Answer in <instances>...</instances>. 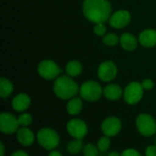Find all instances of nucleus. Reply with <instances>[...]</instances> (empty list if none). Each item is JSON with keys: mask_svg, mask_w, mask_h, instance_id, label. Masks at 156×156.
Instances as JSON below:
<instances>
[{"mask_svg": "<svg viewBox=\"0 0 156 156\" xmlns=\"http://www.w3.org/2000/svg\"><path fill=\"white\" fill-rule=\"evenodd\" d=\"M38 144L46 150H53L58 145V134L51 128H43L37 134Z\"/></svg>", "mask_w": 156, "mask_h": 156, "instance_id": "obj_3", "label": "nucleus"}, {"mask_svg": "<svg viewBox=\"0 0 156 156\" xmlns=\"http://www.w3.org/2000/svg\"><path fill=\"white\" fill-rule=\"evenodd\" d=\"M93 32L97 36H104L106 33V27L104 23H96L93 27Z\"/></svg>", "mask_w": 156, "mask_h": 156, "instance_id": "obj_26", "label": "nucleus"}, {"mask_svg": "<svg viewBox=\"0 0 156 156\" xmlns=\"http://www.w3.org/2000/svg\"><path fill=\"white\" fill-rule=\"evenodd\" d=\"M18 120L11 113L3 112L0 115V131L5 134H12L17 131Z\"/></svg>", "mask_w": 156, "mask_h": 156, "instance_id": "obj_8", "label": "nucleus"}, {"mask_svg": "<svg viewBox=\"0 0 156 156\" xmlns=\"http://www.w3.org/2000/svg\"><path fill=\"white\" fill-rule=\"evenodd\" d=\"M81 150H83V143L79 139H75L74 141L69 142L67 145V151L70 154H77Z\"/></svg>", "mask_w": 156, "mask_h": 156, "instance_id": "obj_21", "label": "nucleus"}, {"mask_svg": "<svg viewBox=\"0 0 156 156\" xmlns=\"http://www.w3.org/2000/svg\"><path fill=\"white\" fill-rule=\"evenodd\" d=\"M154 86V82L151 79H144L142 83V86L144 90H151Z\"/></svg>", "mask_w": 156, "mask_h": 156, "instance_id": "obj_28", "label": "nucleus"}, {"mask_svg": "<svg viewBox=\"0 0 156 156\" xmlns=\"http://www.w3.org/2000/svg\"><path fill=\"white\" fill-rule=\"evenodd\" d=\"M16 138L20 144L24 146H30L34 143L35 135L33 131L27 127H21L16 131Z\"/></svg>", "mask_w": 156, "mask_h": 156, "instance_id": "obj_15", "label": "nucleus"}, {"mask_svg": "<svg viewBox=\"0 0 156 156\" xmlns=\"http://www.w3.org/2000/svg\"><path fill=\"white\" fill-rule=\"evenodd\" d=\"M146 156H156V145H150L145 150Z\"/></svg>", "mask_w": 156, "mask_h": 156, "instance_id": "obj_29", "label": "nucleus"}, {"mask_svg": "<svg viewBox=\"0 0 156 156\" xmlns=\"http://www.w3.org/2000/svg\"><path fill=\"white\" fill-rule=\"evenodd\" d=\"M120 41V39L118 38L117 35L113 34V33H110L107 35H104L102 38V42L106 45V46H110V47H113L115 45H117V43Z\"/></svg>", "mask_w": 156, "mask_h": 156, "instance_id": "obj_22", "label": "nucleus"}, {"mask_svg": "<svg viewBox=\"0 0 156 156\" xmlns=\"http://www.w3.org/2000/svg\"><path fill=\"white\" fill-rule=\"evenodd\" d=\"M130 21H131V14L129 11L124 9L116 11L111 16L109 19V23L111 27L114 29L125 28L130 23Z\"/></svg>", "mask_w": 156, "mask_h": 156, "instance_id": "obj_11", "label": "nucleus"}, {"mask_svg": "<svg viewBox=\"0 0 156 156\" xmlns=\"http://www.w3.org/2000/svg\"><path fill=\"white\" fill-rule=\"evenodd\" d=\"M53 90L55 95L60 99H70L80 93V87L78 84L69 75L58 76L53 85Z\"/></svg>", "mask_w": 156, "mask_h": 156, "instance_id": "obj_2", "label": "nucleus"}, {"mask_svg": "<svg viewBox=\"0 0 156 156\" xmlns=\"http://www.w3.org/2000/svg\"><path fill=\"white\" fill-rule=\"evenodd\" d=\"M67 131L73 138L82 140L88 133V127L82 120L73 119L67 123Z\"/></svg>", "mask_w": 156, "mask_h": 156, "instance_id": "obj_9", "label": "nucleus"}, {"mask_svg": "<svg viewBox=\"0 0 156 156\" xmlns=\"http://www.w3.org/2000/svg\"><path fill=\"white\" fill-rule=\"evenodd\" d=\"M13 92V85L12 83L6 79L2 77L0 79V96L2 98H6Z\"/></svg>", "mask_w": 156, "mask_h": 156, "instance_id": "obj_20", "label": "nucleus"}, {"mask_svg": "<svg viewBox=\"0 0 156 156\" xmlns=\"http://www.w3.org/2000/svg\"><path fill=\"white\" fill-rule=\"evenodd\" d=\"M122 129V122L116 117H109L105 119L101 124V131L105 136L113 137L117 135Z\"/></svg>", "mask_w": 156, "mask_h": 156, "instance_id": "obj_12", "label": "nucleus"}, {"mask_svg": "<svg viewBox=\"0 0 156 156\" xmlns=\"http://www.w3.org/2000/svg\"><path fill=\"white\" fill-rule=\"evenodd\" d=\"M98 148L100 150V152H106L111 145V140L110 137L105 136V137H101L99 141H98Z\"/></svg>", "mask_w": 156, "mask_h": 156, "instance_id": "obj_25", "label": "nucleus"}, {"mask_svg": "<svg viewBox=\"0 0 156 156\" xmlns=\"http://www.w3.org/2000/svg\"><path fill=\"white\" fill-rule=\"evenodd\" d=\"M31 104V99L28 95L21 93L16 95L12 100V108L16 112H22L27 110Z\"/></svg>", "mask_w": 156, "mask_h": 156, "instance_id": "obj_13", "label": "nucleus"}, {"mask_svg": "<svg viewBox=\"0 0 156 156\" xmlns=\"http://www.w3.org/2000/svg\"><path fill=\"white\" fill-rule=\"evenodd\" d=\"M120 43L127 51H133L137 48L138 40L131 33H123L120 38Z\"/></svg>", "mask_w": 156, "mask_h": 156, "instance_id": "obj_17", "label": "nucleus"}, {"mask_svg": "<svg viewBox=\"0 0 156 156\" xmlns=\"http://www.w3.org/2000/svg\"><path fill=\"white\" fill-rule=\"evenodd\" d=\"M83 154L84 156H98L99 155V148H97L92 143H88L83 147Z\"/></svg>", "mask_w": 156, "mask_h": 156, "instance_id": "obj_23", "label": "nucleus"}, {"mask_svg": "<svg viewBox=\"0 0 156 156\" xmlns=\"http://www.w3.org/2000/svg\"><path fill=\"white\" fill-rule=\"evenodd\" d=\"M18 123H19V126L21 127H27L29 126L31 123H32V116L29 114V113H23L21 114L18 118Z\"/></svg>", "mask_w": 156, "mask_h": 156, "instance_id": "obj_24", "label": "nucleus"}, {"mask_svg": "<svg viewBox=\"0 0 156 156\" xmlns=\"http://www.w3.org/2000/svg\"><path fill=\"white\" fill-rule=\"evenodd\" d=\"M48 156H62V154L58 151H52V152L49 153Z\"/></svg>", "mask_w": 156, "mask_h": 156, "instance_id": "obj_31", "label": "nucleus"}, {"mask_svg": "<svg viewBox=\"0 0 156 156\" xmlns=\"http://www.w3.org/2000/svg\"><path fill=\"white\" fill-rule=\"evenodd\" d=\"M118 70L114 63L111 61L103 62L98 68V76L103 82H110L117 75Z\"/></svg>", "mask_w": 156, "mask_h": 156, "instance_id": "obj_10", "label": "nucleus"}, {"mask_svg": "<svg viewBox=\"0 0 156 156\" xmlns=\"http://www.w3.org/2000/svg\"><path fill=\"white\" fill-rule=\"evenodd\" d=\"M103 90L98 82L90 80L84 82L80 88V97L86 101L93 102L101 98Z\"/></svg>", "mask_w": 156, "mask_h": 156, "instance_id": "obj_4", "label": "nucleus"}, {"mask_svg": "<svg viewBox=\"0 0 156 156\" xmlns=\"http://www.w3.org/2000/svg\"><path fill=\"white\" fill-rule=\"evenodd\" d=\"M109 156H121L117 152H112V153H111Z\"/></svg>", "mask_w": 156, "mask_h": 156, "instance_id": "obj_33", "label": "nucleus"}, {"mask_svg": "<svg viewBox=\"0 0 156 156\" xmlns=\"http://www.w3.org/2000/svg\"><path fill=\"white\" fill-rule=\"evenodd\" d=\"M11 156H29V155H28L25 151L18 150V151H16L15 153H13Z\"/></svg>", "mask_w": 156, "mask_h": 156, "instance_id": "obj_30", "label": "nucleus"}, {"mask_svg": "<svg viewBox=\"0 0 156 156\" xmlns=\"http://www.w3.org/2000/svg\"><path fill=\"white\" fill-rule=\"evenodd\" d=\"M82 100L80 97H72L67 104V111L69 115L75 116L78 115L82 109Z\"/></svg>", "mask_w": 156, "mask_h": 156, "instance_id": "obj_18", "label": "nucleus"}, {"mask_svg": "<svg viewBox=\"0 0 156 156\" xmlns=\"http://www.w3.org/2000/svg\"><path fill=\"white\" fill-rule=\"evenodd\" d=\"M136 128L142 135L150 137L156 132V121L151 115L143 113L136 119Z\"/></svg>", "mask_w": 156, "mask_h": 156, "instance_id": "obj_5", "label": "nucleus"}, {"mask_svg": "<svg viewBox=\"0 0 156 156\" xmlns=\"http://www.w3.org/2000/svg\"><path fill=\"white\" fill-rule=\"evenodd\" d=\"M37 72L42 78L46 80H52L57 79L59 76L61 69L55 62L51 60H44L38 64Z\"/></svg>", "mask_w": 156, "mask_h": 156, "instance_id": "obj_6", "label": "nucleus"}, {"mask_svg": "<svg viewBox=\"0 0 156 156\" xmlns=\"http://www.w3.org/2000/svg\"><path fill=\"white\" fill-rule=\"evenodd\" d=\"M82 72V64L78 61H70L66 65V73L71 77L80 75Z\"/></svg>", "mask_w": 156, "mask_h": 156, "instance_id": "obj_19", "label": "nucleus"}, {"mask_svg": "<svg viewBox=\"0 0 156 156\" xmlns=\"http://www.w3.org/2000/svg\"><path fill=\"white\" fill-rule=\"evenodd\" d=\"M0 148H1V156L5 155V146L3 144V143H0Z\"/></svg>", "mask_w": 156, "mask_h": 156, "instance_id": "obj_32", "label": "nucleus"}, {"mask_svg": "<svg viewBox=\"0 0 156 156\" xmlns=\"http://www.w3.org/2000/svg\"><path fill=\"white\" fill-rule=\"evenodd\" d=\"M144 88L142 84L138 82L130 83L123 92V98L125 102L129 105H135L141 101L144 96Z\"/></svg>", "mask_w": 156, "mask_h": 156, "instance_id": "obj_7", "label": "nucleus"}, {"mask_svg": "<svg viewBox=\"0 0 156 156\" xmlns=\"http://www.w3.org/2000/svg\"><path fill=\"white\" fill-rule=\"evenodd\" d=\"M139 42L142 46L152 48L156 45V30L154 29H147L141 32L139 36Z\"/></svg>", "mask_w": 156, "mask_h": 156, "instance_id": "obj_14", "label": "nucleus"}, {"mask_svg": "<svg viewBox=\"0 0 156 156\" xmlns=\"http://www.w3.org/2000/svg\"><path fill=\"white\" fill-rule=\"evenodd\" d=\"M83 14L93 23H105L112 16V6L107 0H84Z\"/></svg>", "mask_w": 156, "mask_h": 156, "instance_id": "obj_1", "label": "nucleus"}, {"mask_svg": "<svg viewBox=\"0 0 156 156\" xmlns=\"http://www.w3.org/2000/svg\"><path fill=\"white\" fill-rule=\"evenodd\" d=\"M121 156H142L141 154L135 149H127L122 152Z\"/></svg>", "mask_w": 156, "mask_h": 156, "instance_id": "obj_27", "label": "nucleus"}, {"mask_svg": "<svg viewBox=\"0 0 156 156\" xmlns=\"http://www.w3.org/2000/svg\"><path fill=\"white\" fill-rule=\"evenodd\" d=\"M103 95L107 99L115 101V100L120 99L121 97L123 96V91L120 86L116 84H110L104 87Z\"/></svg>", "mask_w": 156, "mask_h": 156, "instance_id": "obj_16", "label": "nucleus"}]
</instances>
